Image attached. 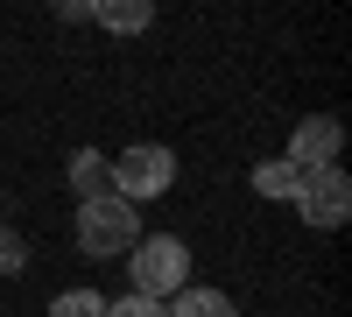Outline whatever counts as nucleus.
<instances>
[{
  "mask_svg": "<svg viewBox=\"0 0 352 317\" xmlns=\"http://www.w3.org/2000/svg\"><path fill=\"white\" fill-rule=\"evenodd\" d=\"M50 317H106V296L99 289H64L50 303Z\"/></svg>",
  "mask_w": 352,
  "mask_h": 317,
  "instance_id": "obj_10",
  "label": "nucleus"
},
{
  "mask_svg": "<svg viewBox=\"0 0 352 317\" xmlns=\"http://www.w3.org/2000/svg\"><path fill=\"white\" fill-rule=\"evenodd\" d=\"M106 317H169V310L148 303V296H120V303H106Z\"/></svg>",
  "mask_w": 352,
  "mask_h": 317,
  "instance_id": "obj_12",
  "label": "nucleus"
},
{
  "mask_svg": "<svg viewBox=\"0 0 352 317\" xmlns=\"http://www.w3.org/2000/svg\"><path fill=\"white\" fill-rule=\"evenodd\" d=\"M106 169H113L106 190H113V197H127V205H141V197H162V190L176 184V155L162 149V141H134V149H127V155H113Z\"/></svg>",
  "mask_w": 352,
  "mask_h": 317,
  "instance_id": "obj_3",
  "label": "nucleus"
},
{
  "mask_svg": "<svg viewBox=\"0 0 352 317\" xmlns=\"http://www.w3.org/2000/svg\"><path fill=\"white\" fill-rule=\"evenodd\" d=\"M28 268V247H21V233L14 226H0V275H21Z\"/></svg>",
  "mask_w": 352,
  "mask_h": 317,
  "instance_id": "obj_11",
  "label": "nucleus"
},
{
  "mask_svg": "<svg viewBox=\"0 0 352 317\" xmlns=\"http://www.w3.org/2000/svg\"><path fill=\"white\" fill-rule=\"evenodd\" d=\"M162 310H169V317H240V303H232L226 289H204V282H184Z\"/></svg>",
  "mask_w": 352,
  "mask_h": 317,
  "instance_id": "obj_6",
  "label": "nucleus"
},
{
  "mask_svg": "<svg viewBox=\"0 0 352 317\" xmlns=\"http://www.w3.org/2000/svg\"><path fill=\"white\" fill-rule=\"evenodd\" d=\"M64 177H71V190H78V205H85V197H106V177H113V169H106V155H99V149H78Z\"/></svg>",
  "mask_w": 352,
  "mask_h": 317,
  "instance_id": "obj_8",
  "label": "nucleus"
},
{
  "mask_svg": "<svg viewBox=\"0 0 352 317\" xmlns=\"http://www.w3.org/2000/svg\"><path fill=\"white\" fill-rule=\"evenodd\" d=\"M141 240V205H127V197H85L78 205V247L92 254V261H113V254H127Z\"/></svg>",
  "mask_w": 352,
  "mask_h": 317,
  "instance_id": "obj_1",
  "label": "nucleus"
},
{
  "mask_svg": "<svg viewBox=\"0 0 352 317\" xmlns=\"http://www.w3.org/2000/svg\"><path fill=\"white\" fill-rule=\"evenodd\" d=\"M92 21H106L113 36H141V28L155 21L148 0H92Z\"/></svg>",
  "mask_w": 352,
  "mask_h": 317,
  "instance_id": "obj_7",
  "label": "nucleus"
},
{
  "mask_svg": "<svg viewBox=\"0 0 352 317\" xmlns=\"http://www.w3.org/2000/svg\"><path fill=\"white\" fill-rule=\"evenodd\" d=\"M338 149H345V127L331 120V113H310V120H296L282 162H296V169H338Z\"/></svg>",
  "mask_w": 352,
  "mask_h": 317,
  "instance_id": "obj_5",
  "label": "nucleus"
},
{
  "mask_svg": "<svg viewBox=\"0 0 352 317\" xmlns=\"http://www.w3.org/2000/svg\"><path fill=\"white\" fill-rule=\"evenodd\" d=\"M296 184H303V169L296 162H254V197H282V205H289V197H296Z\"/></svg>",
  "mask_w": 352,
  "mask_h": 317,
  "instance_id": "obj_9",
  "label": "nucleus"
},
{
  "mask_svg": "<svg viewBox=\"0 0 352 317\" xmlns=\"http://www.w3.org/2000/svg\"><path fill=\"white\" fill-rule=\"evenodd\" d=\"M289 205L303 212L310 233H338L345 212H352V184H345V169H303V184H296V197H289Z\"/></svg>",
  "mask_w": 352,
  "mask_h": 317,
  "instance_id": "obj_4",
  "label": "nucleus"
},
{
  "mask_svg": "<svg viewBox=\"0 0 352 317\" xmlns=\"http://www.w3.org/2000/svg\"><path fill=\"white\" fill-rule=\"evenodd\" d=\"M127 268H134V296H148V303H169V296L190 282V247L176 240V233L134 240V247H127Z\"/></svg>",
  "mask_w": 352,
  "mask_h": 317,
  "instance_id": "obj_2",
  "label": "nucleus"
}]
</instances>
